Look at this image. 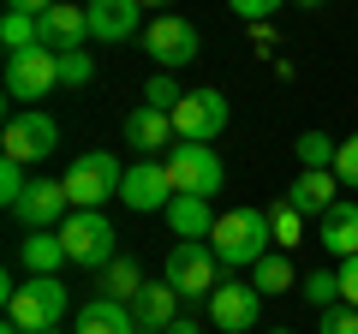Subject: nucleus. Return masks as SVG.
I'll return each instance as SVG.
<instances>
[{"mask_svg":"<svg viewBox=\"0 0 358 334\" xmlns=\"http://www.w3.org/2000/svg\"><path fill=\"white\" fill-rule=\"evenodd\" d=\"M268 239H275L268 209H227V215H215L209 251L221 257V269H257L268 257Z\"/></svg>","mask_w":358,"mask_h":334,"instance_id":"f257e3e1","label":"nucleus"},{"mask_svg":"<svg viewBox=\"0 0 358 334\" xmlns=\"http://www.w3.org/2000/svg\"><path fill=\"white\" fill-rule=\"evenodd\" d=\"M66 286L54 281V275H30L24 286H13L6 293V322H18V328H30V334H48V328H60V317H66Z\"/></svg>","mask_w":358,"mask_h":334,"instance_id":"f03ea898","label":"nucleus"},{"mask_svg":"<svg viewBox=\"0 0 358 334\" xmlns=\"http://www.w3.org/2000/svg\"><path fill=\"white\" fill-rule=\"evenodd\" d=\"M120 180H126V167H120L114 150H90L66 167V191H72V209H102L108 197H120Z\"/></svg>","mask_w":358,"mask_h":334,"instance_id":"7ed1b4c3","label":"nucleus"},{"mask_svg":"<svg viewBox=\"0 0 358 334\" xmlns=\"http://www.w3.org/2000/svg\"><path fill=\"white\" fill-rule=\"evenodd\" d=\"M167 286L179 298H209L221 286V257L209 251V239H179L167 251Z\"/></svg>","mask_w":358,"mask_h":334,"instance_id":"20e7f679","label":"nucleus"},{"mask_svg":"<svg viewBox=\"0 0 358 334\" xmlns=\"http://www.w3.org/2000/svg\"><path fill=\"white\" fill-rule=\"evenodd\" d=\"M167 180H173V191L215 197L221 185H227V167H221L215 143H173V150H167Z\"/></svg>","mask_w":358,"mask_h":334,"instance_id":"39448f33","label":"nucleus"},{"mask_svg":"<svg viewBox=\"0 0 358 334\" xmlns=\"http://www.w3.org/2000/svg\"><path fill=\"white\" fill-rule=\"evenodd\" d=\"M60 239H66V257L84 263V269H108L114 263V221L102 209H72L60 221Z\"/></svg>","mask_w":358,"mask_h":334,"instance_id":"423d86ee","label":"nucleus"},{"mask_svg":"<svg viewBox=\"0 0 358 334\" xmlns=\"http://www.w3.org/2000/svg\"><path fill=\"white\" fill-rule=\"evenodd\" d=\"M0 143H6V161H48L54 150H60V126H54V114H42V108H24V114L6 119V131H0Z\"/></svg>","mask_w":358,"mask_h":334,"instance_id":"0eeeda50","label":"nucleus"},{"mask_svg":"<svg viewBox=\"0 0 358 334\" xmlns=\"http://www.w3.org/2000/svg\"><path fill=\"white\" fill-rule=\"evenodd\" d=\"M54 84H60V54L54 48H18L6 54V96L13 102H36V96H48Z\"/></svg>","mask_w":358,"mask_h":334,"instance_id":"6e6552de","label":"nucleus"},{"mask_svg":"<svg viewBox=\"0 0 358 334\" xmlns=\"http://www.w3.org/2000/svg\"><path fill=\"white\" fill-rule=\"evenodd\" d=\"M179 143H215L227 131V96L221 90H185V102L173 108Z\"/></svg>","mask_w":358,"mask_h":334,"instance_id":"1a4fd4ad","label":"nucleus"},{"mask_svg":"<svg viewBox=\"0 0 358 334\" xmlns=\"http://www.w3.org/2000/svg\"><path fill=\"white\" fill-rule=\"evenodd\" d=\"M143 54H150L162 72H179V66L197 60V24H185V18L162 13L150 30H143Z\"/></svg>","mask_w":358,"mask_h":334,"instance_id":"9d476101","label":"nucleus"},{"mask_svg":"<svg viewBox=\"0 0 358 334\" xmlns=\"http://www.w3.org/2000/svg\"><path fill=\"white\" fill-rule=\"evenodd\" d=\"M120 203H131L138 215H150V209H167V203H173V180H167V161H155V155L131 161V173L120 180Z\"/></svg>","mask_w":358,"mask_h":334,"instance_id":"9b49d317","label":"nucleus"},{"mask_svg":"<svg viewBox=\"0 0 358 334\" xmlns=\"http://www.w3.org/2000/svg\"><path fill=\"white\" fill-rule=\"evenodd\" d=\"M257 310H263V293H257L251 281H221L215 293H209V322L227 328V334L257 328Z\"/></svg>","mask_w":358,"mask_h":334,"instance_id":"f8f14e48","label":"nucleus"},{"mask_svg":"<svg viewBox=\"0 0 358 334\" xmlns=\"http://www.w3.org/2000/svg\"><path fill=\"white\" fill-rule=\"evenodd\" d=\"M13 215L24 221L30 233H36V227H60V221L72 215V191H66V180H30V191L18 197Z\"/></svg>","mask_w":358,"mask_h":334,"instance_id":"ddd939ff","label":"nucleus"},{"mask_svg":"<svg viewBox=\"0 0 358 334\" xmlns=\"http://www.w3.org/2000/svg\"><path fill=\"white\" fill-rule=\"evenodd\" d=\"M84 36H90V6L60 0V6H48V13L36 18V42H42V48H54V54L84 48Z\"/></svg>","mask_w":358,"mask_h":334,"instance_id":"4468645a","label":"nucleus"},{"mask_svg":"<svg viewBox=\"0 0 358 334\" xmlns=\"http://www.w3.org/2000/svg\"><path fill=\"white\" fill-rule=\"evenodd\" d=\"M126 143L138 155H162V150H173L179 143V131H173V114H162V108H150V102H138L126 114Z\"/></svg>","mask_w":358,"mask_h":334,"instance_id":"2eb2a0df","label":"nucleus"},{"mask_svg":"<svg viewBox=\"0 0 358 334\" xmlns=\"http://www.w3.org/2000/svg\"><path fill=\"white\" fill-rule=\"evenodd\" d=\"M287 203L299 209V215H329L334 203H341V180H334V167H305L293 185H287Z\"/></svg>","mask_w":358,"mask_h":334,"instance_id":"dca6fc26","label":"nucleus"},{"mask_svg":"<svg viewBox=\"0 0 358 334\" xmlns=\"http://www.w3.org/2000/svg\"><path fill=\"white\" fill-rule=\"evenodd\" d=\"M138 24H143L138 0H90V42H131Z\"/></svg>","mask_w":358,"mask_h":334,"instance_id":"f3484780","label":"nucleus"},{"mask_svg":"<svg viewBox=\"0 0 358 334\" xmlns=\"http://www.w3.org/2000/svg\"><path fill=\"white\" fill-rule=\"evenodd\" d=\"M162 215H167V227H173V239H209V233H215V209H209V197L173 191V203H167Z\"/></svg>","mask_w":358,"mask_h":334,"instance_id":"a211bd4d","label":"nucleus"},{"mask_svg":"<svg viewBox=\"0 0 358 334\" xmlns=\"http://www.w3.org/2000/svg\"><path fill=\"white\" fill-rule=\"evenodd\" d=\"M322 251L329 257H358V203L341 197V203L322 215Z\"/></svg>","mask_w":358,"mask_h":334,"instance_id":"6ab92c4d","label":"nucleus"},{"mask_svg":"<svg viewBox=\"0 0 358 334\" xmlns=\"http://www.w3.org/2000/svg\"><path fill=\"white\" fill-rule=\"evenodd\" d=\"M18 263H24L30 275H54L60 263H72V257H66L60 227H36V233H24V245H18Z\"/></svg>","mask_w":358,"mask_h":334,"instance_id":"aec40b11","label":"nucleus"},{"mask_svg":"<svg viewBox=\"0 0 358 334\" xmlns=\"http://www.w3.org/2000/svg\"><path fill=\"white\" fill-rule=\"evenodd\" d=\"M72 334H138V322H131V305H120V298H90Z\"/></svg>","mask_w":358,"mask_h":334,"instance_id":"412c9836","label":"nucleus"},{"mask_svg":"<svg viewBox=\"0 0 358 334\" xmlns=\"http://www.w3.org/2000/svg\"><path fill=\"white\" fill-rule=\"evenodd\" d=\"M173 310H179V293H173L167 281H162V286H143V293L131 298V322H138V328H155V334L173 322Z\"/></svg>","mask_w":358,"mask_h":334,"instance_id":"4be33fe9","label":"nucleus"},{"mask_svg":"<svg viewBox=\"0 0 358 334\" xmlns=\"http://www.w3.org/2000/svg\"><path fill=\"white\" fill-rule=\"evenodd\" d=\"M143 286H150V281L138 275V263H120V257H114V263L102 269V298H120V305H131Z\"/></svg>","mask_w":358,"mask_h":334,"instance_id":"5701e85b","label":"nucleus"},{"mask_svg":"<svg viewBox=\"0 0 358 334\" xmlns=\"http://www.w3.org/2000/svg\"><path fill=\"white\" fill-rule=\"evenodd\" d=\"M293 155H299V167H334L341 138H329V131H299V138H293Z\"/></svg>","mask_w":358,"mask_h":334,"instance_id":"b1692460","label":"nucleus"},{"mask_svg":"<svg viewBox=\"0 0 358 334\" xmlns=\"http://www.w3.org/2000/svg\"><path fill=\"white\" fill-rule=\"evenodd\" d=\"M299 293H305L310 310H334V305H341V269H310Z\"/></svg>","mask_w":358,"mask_h":334,"instance_id":"393cba45","label":"nucleus"},{"mask_svg":"<svg viewBox=\"0 0 358 334\" xmlns=\"http://www.w3.org/2000/svg\"><path fill=\"white\" fill-rule=\"evenodd\" d=\"M251 286L257 293H287V286H293V263H287L281 251H268V257L251 269Z\"/></svg>","mask_w":358,"mask_h":334,"instance_id":"a878e982","label":"nucleus"},{"mask_svg":"<svg viewBox=\"0 0 358 334\" xmlns=\"http://www.w3.org/2000/svg\"><path fill=\"white\" fill-rule=\"evenodd\" d=\"M0 42H6V54L36 48V18H30V13H18V6H6V18H0Z\"/></svg>","mask_w":358,"mask_h":334,"instance_id":"bb28decb","label":"nucleus"},{"mask_svg":"<svg viewBox=\"0 0 358 334\" xmlns=\"http://www.w3.org/2000/svg\"><path fill=\"white\" fill-rule=\"evenodd\" d=\"M143 102L162 108V114H173V108L185 102V90H179V78H173V72H155L150 84H143Z\"/></svg>","mask_w":358,"mask_h":334,"instance_id":"cd10ccee","label":"nucleus"},{"mask_svg":"<svg viewBox=\"0 0 358 334\" xmlns=\"http://www.w3.org/2000/svg\"><path fill=\"white\" fill-rule=\"evenodd\" d=\"M90 78H96V60H90V48H66V54H60V84L84 90Z\"/></svg>","mask_w":358,"mask_h":334,"instance_id":"c85d7f7f","label":"nucleus"},{"mask_svg":"<svg viewBox=\"0 0 358 334\" xmlns=\"http://www.w3.org/2000/svg\"><path fill=\"white\" fill-rule=\"evenodd\" d=\"M268 227H275V245H299V227H305V215H299V209L281 197V203L268 209Z\"/></svg>","mask_w":358,"mask_h":334,"instance_id":"c756f323","label":"nucleus"},{"mask_svg":"<svg viewBox=\"0 0 358 334\" xmlns=\"http://www.w3.org/2000/svg\"><path fill=\"white\" fill-rule=\"evenodd\" d=\"M30 191V180H24V161H0V203L6 209H18V197Z\"/></svg>","mask_w":358,"mask_h":334,"instance_id":"7c9ffc66","label":"nucleus"},{"mask_svg":"<svg viewBox=\"0 0 358 334\" xmlns=\"http://www.w3.org/2000/svg\"><path fill=\"white\" fill-rule=\"evenodd\" d=\"M334 180H341L346 191H358V131H352V138H341V155H334Z\"/></svg>","mask_w":358,"mask_h":334,"instance_id":"2f4dec72","label":"nucleus"},{"mask_svg":"<svg viewBox=\"0 0 358 334\" xmlns=\"http://www.w3.org/2000/svg\"><path fill=\"white\" fill-rule=\"evenodd\" d=\"M227 6H233V18H245V24H268L281 0H227Z\"/></svg>","mask_w":358,"mask_h":334,"instance_id":"473e14b6","label":"nucleus"},{"mask_svg":"<svg viewBox=\"0 0 358 334\" xmlns=\"http://www.w3.org/2000/svg\"><path fill=\"white\" fill-rule=\"evenodd\" d=\"M317 317H322V334H358V310H352V305L317 310Z\"/></svg>","mask_w":358,"mask_h":334,"instance_id":"72a5a7b5","label":"nucleus"},{"mask_svg":"<svg viewBox=\"0 0 358 334\" xmlns=\"http://www.w3.org/2000/svg\"><path fill=\"white\" fill-rule=\"evenodd\" d=\"M341 305L358 310V257H341Z\"/></svg>","mask_w":358,"mask_h":334,"instance_id":"f704fd0d","label":"nucleus"},{"mask_svg":"<svg viewBox=\"0 0 358 334\" xmlns=\"http://www.w3.org/2000/svg\"><path fill=\"white\" fill-rule=\"evenodd\" d=\"M251 42H257V54H268V60H275V48H281L275 24H251Z\"/></svg>","mask_w":358,"mask_h":334,"instance_id":"c9c22d12","label":"nucleus"},{"mask_svg":"<svg viewBox=\"0 0 358 334\" xmlns=\"http://www.w3.org/2000/svg\"><path fill=\"white\" fill-rule=\"evenodd\" d=\"M13 6H18V13H30V18H42L48 6H60V0H13Z\"/></svg>","mask_w":358,"mask_h":334,"instance_id":"e433bc0d","label":"nucleus"},{"mask_svg":"<svg viewBox=\"0 0 358 334\" xmlns=\"http://www.w3.org/2000/svg\"><path fill=\"white\" fill-rule=\"evenodd\" d=\"M162 334H203V328H197V322H192V317H173V322H167V328H162Z\"/></svg>","mask_w":358,"mask_h":334,"instance_id":"4c0bfd02","label":"nucleus"},{"mask_svg":"<svg viewBox=\"0 0 358 334\" xmlns=\"http://www.w3.org/2000/svg\"><path fill=\"white\" fill-rule=\"evenodd\" d=\"M293 6H305V13H317V6H322V0H293Z\"/></svg>","mask_w":358,"mask_h":334,"instance_id":"58836bf2","label":"nucleus"},{"mask_svg":"<svg viewBox=\"0 0 358 334\" xmlns=\"http://www.w3.org/2000/svg\"><path fill=\"white\" fill-rule=\"evenodd\" d=\"M0 334H30V328H18V322H6V328H0Z\"/></svg>","mask_w":358,"mask_h":334,"instance_id":"ea45409f","label":"nucleus"},{"mask_svg":"<svg viewBox=\"0 0 358 334\" xmlns=\"http://www.w3.org/2000/svg\"><path fill=\"white\" fill-rule=\"evenodd\" d=\"M138 6H167V0H138Z\"/></svg>","mask_w":358,"mask_h":334,"instance_id":"a19ab883","label":"nucleus"},{"mask_svg":"<svg viewBox=\"0 0 358 334\" xmlns=\"http://www.w3.org/2000/svg\"><path fill=\"white\" fill-rule=\"evenodd\" d=\"M268 334H293V328H268Z\"/></svg>","mask_w":358,"mask_h":334,"instance_id":"79ce46f5","label":"nucleus"},{"mask_svg":"<svg viewBox=\"0 0 358 334\" xmlns=\"http://www.w3.org/2000/svg\"><path fill=\"white\" fill-rule=\"evenodd\" d=\"M138 334H155V328H138Z\"/></svg>","mask_w":358,"mask_h":334,"instance_id":"37998d69","label":"nucleus"},{"mask_svg":"<svg viewBox=\"0 0 358 334\" xmlns=\"http://www.w3.org/2000/svg\"><path fill=\"white\" fill-rule=\"evenodd\" d=\"M48 334H60V328H48Z\"/></svg>","mask_w":358,"mask_h":334,"instance_id":"c03bdc74","label":"nucleus"},{"mask_svg":"<svg viewBox=\"0 0 358 334\" xmlns=\"http://www.w3.org/2000/svg\"><path fill=\"white\" fill-rule=\"evenodd\" d=\"M6 6H13V0H6Z\"/></svg>","mask_w":358,"mask_h":334,"instance_id":"a18cd8bd","label":"nucleus"}]
</instances>
